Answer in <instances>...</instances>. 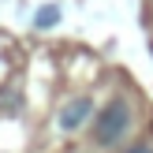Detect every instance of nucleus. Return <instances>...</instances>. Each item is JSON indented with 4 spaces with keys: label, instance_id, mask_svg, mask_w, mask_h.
Listing matches in <instances>:
<instances>
[{
    "label": "nucleus",
    "instance_id": "obj_1",
    "mask_svg": "<svg viewBox=\"0 0 153 153\" xmlns=\"http://www.w3.org/2000/svg\"><path fill=\"white\" fill-rule=\"evenodd\" d=\"M127 127H131V105L123 97H112L94 120V142L97 146H116L127 134Z\"/></svg>",
    "mask_w": 153,
    "mask_h": 153
},
{
    "label": "nucleus",
    "instance_id": "obj_2",
    "mask_svg": "<svg viewBox=\"0 0 153 153\" xmlns=\"http://www.w3.org/2000/svg\"><path fill=\"white\" fill-rule=\"evenodd\" d=\"M90 116H94V101H90V97H75V101H67V108L60 112V131H67V134L79 131Z\"/></svg>",
    "mask_w": 153,
    "mask_h": 153
},
{
    "label": "nucleus",
    "instance_id": "obj_3",
    "mask_svg": "<svg viewBox=\"0 0 153 153\" xmlns=\"http://www.w3.org/2000/svg\"><path fill=\"white\" fill-rule=\"evenodd\" d=\"M34 22H37L41 30H45V26H56V22H60V7H37V19H34Z\"/></svg>",
    "mask_w": 153,
    "mask_h": 153
},
{
    "label": "nucleus",
    "instance_id": "obj_4",
    "mask_svg": "<svg viewBox=\"0 0 153 153\" xmlns=\"http://www.w3.org/2000/svg\"><path fill=\"white\" fill-rule=\"evenodd\" d=\"M127 153H153V146H146V142H142V146H131Z\"/></svg>",
    "mask_w": 153,
    "mask_h": 153
}]
</instances>
